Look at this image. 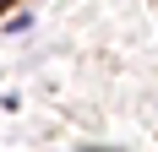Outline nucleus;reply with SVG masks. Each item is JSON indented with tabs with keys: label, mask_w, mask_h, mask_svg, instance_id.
Masks as SVG:
<instances>
[{
	"label": "nucleus",
	"mask_w": 158,
	"mask_h": 152,
	"mask_svg": "<svg viewBox=\"0 0 158 152\" xmlns=\"http://www.w3.org/2000/svg\"><path fill=\"white\" fill-rule=\"evenodd\" d=\"M6 6H11V0H0V11H6Z\"/></svg>",
	"instance_id": "obj_1"
}]
</instances>
